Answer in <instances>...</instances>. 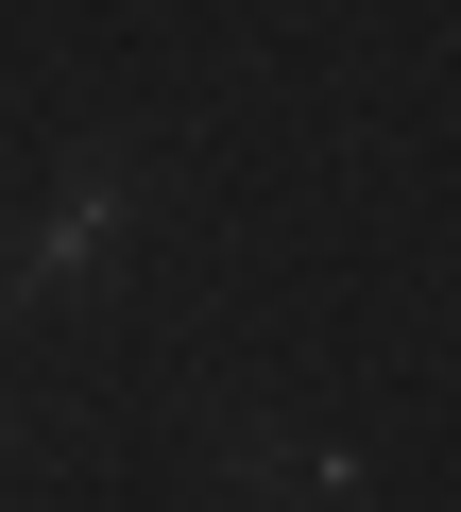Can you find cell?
I'll use <instances>...</instances> for the list:
<instances>
[{
	"mask_svg": "<svg viewBox=\"0 0 461 512\" xmlns=\"http://www.w3.org/2000/svg\"><path fill=\"white\" fill-rule=\"evenodd\" d=\"M137 188H154L137 154H69V188H52V205H35L18 239H0V308H35V291H69L86 256H103V239L137 222Z\"/></svg>",
	"mask_w": 461,
	"mask_h": 512,
	"instance_id": "1",
	"label": "cell"
}]
</instances>
